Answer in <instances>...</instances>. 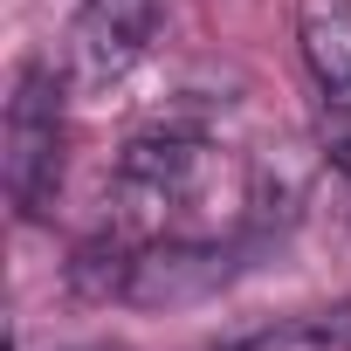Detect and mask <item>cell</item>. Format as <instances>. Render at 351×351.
I'll return each instance as SVG.
<instances>
[{
	"label": "cell",
	"instance_id": "cell-5",
	"mask_svg": "<svg viewBox=\"0 0 351 351\" xmlns=\"http://www.w3.org/2000/svg\"><path fill=\"white\" fill-rule=\"evenodd\" d=\"M324 158L351 180V110H337V117H330V131H324Z\"/></svg>",
	"mask_w": 351,
	"mask_h": 351
},
{
	"label": "cell",
	"instance_id": "cell-4",
	"mask_svg": "<svg viewBox=\"0 0 351 351\" xmlns=\"http://www.w3.org/2000/svg\"><path fill=\"white\" fill-rule=\"evenodd\" d=\"M214 351H351V303H317V310H289L269 317Z\"/></svg>",
	"mask_w": 351,
	"mask_h": 351
},
{
	"label": "cell",
	"instance_id": "cell-3",
	"mask_svg": "<svg viewBox=\"0 0 351 351\" xmlns=\"http://www.w3.org/2000/svg\"><path fill=\"white\" fill-rule=\"evenodd\" d=\"M296 49L330 110H351V0H296Z\"/></svg>",
	"mask_w": 351,
	"mask_h": 351
},
{
	"label": "cell",
	"instance_id": "cell-1",
	"mask_svg": "<svg viewBox=\"0 0 351 351\" xmlns=\"http://www.w3.org/2000/svg\"><path fill=\"white\" fill-rule=\"evenodd\" d=\"M62 152H69V117H62V76L49 62H21L8 90V124H0V180L21 221H42L62 193Z\"/></svg>",
	"mask_w": 351,
	"mask_h": 351
},
{
	"label": "cell",
	"instance_id": "cell-6",
	"mask_svg": "<svg viewBox=\"0 0 351 351\" xmlns=\"http://www.w3.org/2000/svg\"><path fill=\"white\" fill-rule=\"evenodd\" d=\"M76 351H124V344H76Z\"/></svg>",
	"mask_w": 351,
	"mask_h": 351
},
{
	"label": "cell",
	"instance_id": "cell-2",
	"mask_svg": "<svg viewBox=\"0 0 351 351\" xmlns=\"http://www.w3.org/2000/svg\"><path fill=\"white\" fill-rule=\"evenodd\" d=\"M158 35V0H76V49L90 76H124Z\"/></svg>",
	"mask_w": 351,
	"mask_h": 351
}]
</instances>
